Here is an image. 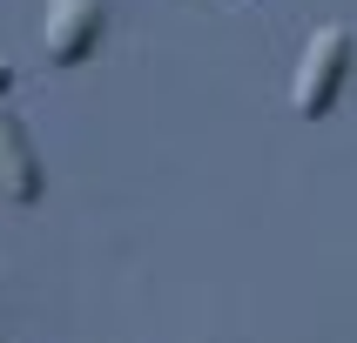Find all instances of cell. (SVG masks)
<instances>
[{"mask_svg": "<svg viewBox=\"0 0 357 343\" xmlns=\"http://www.w3.org/2000/svg\"><path fill=\"white\" fill-rule=\"evenodd\" d=\"M344 74H351V27L331 20V27L310 34V47H303V61H297V81H290L297 115L303 121H324L331 108H337V95H344Z\"/></svg>", "mask_w": 357, "mask_h": 343, "instance_id": "cell-1", "label": "cell"}, {"mask_svg": "<svg viewBox=\"0 0 357 343\" xmlns=\"http://www.w3.org/2000/svg\"><path fill=\"white\" fill-rule=\"evenodd\" d=\"M101 40V0H47V61L75 67Z\"/></svg>", "mask_w": 357, "mask_h": 343, "instance_id": "cell-2", "label": "cell"}, {"mask_svg": "<svg viewBox=\"0 0 357 343\" xmlns=\"http://www.w3.org/2000/svg\"><path fill=\"white\" fill-rule=\"evenodd\" d=\"M0 196L7 202H40V155L27 141V121L0 101Z\"/></svg>", "mask_w": 357, "mask_h": 343, "instance_id": "cell-3", "label": "cell"}, {"mask_svg": "<svg viewBox=\"0 0 357 343\" xmlns=\"http://www.w3.org/2000/svg\"><path fill=\"white\" fill-rule=\"evenodd\" d=\"M7 81H14V67H7V61H0V95H7Z\"/></svg>", "mask_w": 357, "mask_h": 343, "instance_id": "cell-4", "label": "cell"}]
</instances>
